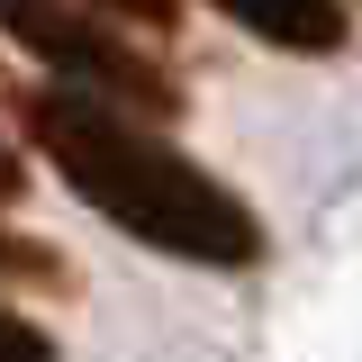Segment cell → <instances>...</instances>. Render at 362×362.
Segmentation results:
<instances>
[{
	"instance_id": "obj_1",
	"label": "cell",
	"mask_w": 362,
	"mask_h": 362,
	"mask_svg": "<svg viewBox=\"0 0 362 362\" xmlns=\"http://www.w3.org/2000/svg\"><path fill=\"white\" fill-rule=\"evenodd\" d=\"M18 127L37 136V154L109 226H127L136 245L181 254V263H209V272L263 263V218L226 181H209L181 145L136 127V109L100 100V90H73V82H45V90H18Z\"/></svg>"
},
{
	"instance_id": "obj_2",
	"label": "cell",
	"mask_w": 362,
	"mask_h": 362,
	"mask_svg": "<svg viewBox=\"0 0 362 362\" xmlns=\"http://www.w3.org/2000/svg\"><path fill=\"white\" fill-rule=\"evenodd\" d=\"M0 37L28 45L45 73L73 82V90H100V100L145 109V118H181V82L136 37H118L109 18H90V9H73V0H0Z\"/></svg>"
},
{
	"instance_id": "obj_3",
	"label": "cell",
	"mask_w": 362,
	"mask_h": 362,
	"mask_svg": "<svg viewBox=\"0 0 362 362\" xmlns=\"http://www.w3.org/2000/svg\"><path fill=\"white\" fill-rule=\"evenodd\" d=\"M218 9L281 54H335L344 45V0H218Z\"/></svg>"
},
{
	"instance_id": "obj_4",
	"label": "cell",
	"mask_w": 362,
	"mask_h": 362,
	"mask_svg": "<svg viewBox=\"0 0 362 362\" xmlns=\"http://www.w3.org/2000/svg\"><path fill=\"white\" fill-rule=\"evenodd\" d=\"M0 362H54V335L28 326L18 308H0Z\"/></svg>"
},
{
	"instance_id": "obj_5",
	"label": "cell",
	"mask_w": 362,
	"mask_h": 362,
	"mask_svg": "<svg viewBox=\"0 0 362 362\" xmlns=\"http://www.w3.org/2000/svg\"><path fill=\"white\" fill-rule=\"evenodd\" d=\"M100 9H109V18H136V28H154V37L181 28V0H100Z\"/></svg>"
},
{
	"instance_id": "obj_6",
	"label": "cell",
	"mask_w": 362,
	"mask_h": 362,
	"mask_svg": "<svg viewBox=\"0 0 362 362\" xmlns=\"http://www.w3.org/2000/svg\"><path fill=\"white\" fill-rule=\"evenodd\" d=\"M0 281H54V263H45L37 245H18V235H0Z\"/></svg>"
},
{
	"instance_id": "obj_7",
	"label": "cell",
	"mask_w": 362,
	"mask_h": 362,
	"mask_svg": "<svg viewBox=\"0 0 362 362\" xmlns=\"http://www.w3.org/2000/svg\"><path fill=\"white\" fill-rule=\"evenodd\" d=\"M18 190H28V173H18V154L0 145V199H18Z\"/></svg>"
}]
</instances>
